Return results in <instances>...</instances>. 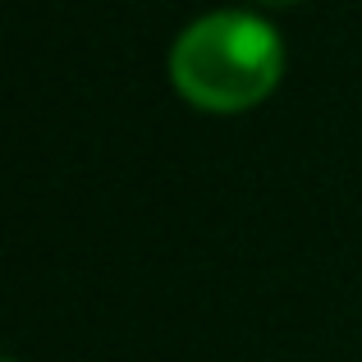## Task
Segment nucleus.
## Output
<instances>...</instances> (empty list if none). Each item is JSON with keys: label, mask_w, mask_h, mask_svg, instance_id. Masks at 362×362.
Instances as JSON below:
<instances>
[{"label": "nucleus", "mask_w": 362, "mask_h": 362, "mask_svg": "<svg viewBox=\"0 0 362 362\" xmlns=\"http://www.w3.org/2000/svg\"><path fill=\"white\" fill-rule=\"evenodd\" d=\"M284 46L275 28L243 9H221L179 33L170 51V83L206 115H239L275 92Z\"/></svg>", "instance_id": "nucleus-1"}, {"label": "nucleus", "mask_w": 362, "mask_h": 362, "mask_svg": "<svg viewBox=\"0 0 362 362\" xmlns=\"http://www.w3.org/2000/svg\"><path fill=\"white\" fill-rule=\"evenodd\" d=\"M266 5H298V0H266Z\"/></svg>", "instance_id": "nucleus-2"}]
</instances>
